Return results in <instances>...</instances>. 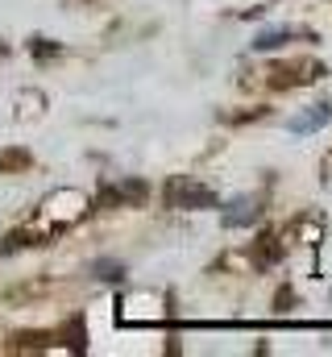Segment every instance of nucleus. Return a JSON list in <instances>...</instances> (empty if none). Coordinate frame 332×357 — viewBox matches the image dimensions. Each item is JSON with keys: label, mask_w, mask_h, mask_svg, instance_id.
Here are the masks:
<instances>
[{"label": "nucleus", "mask_w": 332, "mask_h": 357, "mask_svg": "<svg viewBox=\"0 0 332 357\" xmlns=\"http://www.w3.org/2000/svg\"><path fill=\"white\" fill-rule=\"evenodd\" d=\"M166 204L170 208H199V204H212V191L199 187V183H191V178H174L166 187Z\"/></svg>", "instance_id": "1"}, {"label": "nucleus", "mask_w": 332, "mask_h": 357, "mask_svg": "<svg viewBox=\"0 0 332 357\" xmlns=\"http://www.w3.org/2000/svg\"><path fill=\"white\" fill-rule=\"evenodd\" d=\"M332 116V104H316V112H308V116H299V121H291V129L295 133H308V129H316V125H324Z\"/></svg>", "instance_id": "2"}, {"label": "nucleus", "mask_w": 332, "mask_h": 357, "mask_svg": "<svg viewBox=\"0 0 332 357\" xmlns=\"http://www.w3.org/2000/svg\"><path fill=\"white\" fill-rule=\"evenodd\" d=\"M29 162V154L25 150H13V154H0V167H25Z\"/></svg>", "instance_id": "3"}]
</instances>
